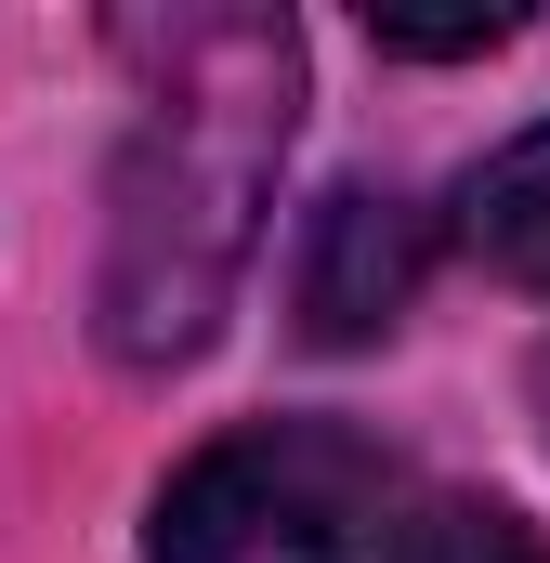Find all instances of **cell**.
<instances>
[{
	"label": "cell",
	"instance_id": "52a82bcc",
	"mask_svg": "<svg viewBox=\"0 0 550 563\" xmlns=\"http://www.w3.org/2000/svg\"><path fill=\"white\" fill-rule=\"evenodd\" d=\"M538 420H550V354H538Z\"/></svg>",
	"mask_w": 550,
	"mask_h": 563
},
{
	"label": "cell",
	"instance_id": "8992f818",
	"mask_svg": "<svg viewBox=\"0 0 550 563\" xmlns=\"http://www.w3.org/2000/svg\"><path fill=\"white\" fill-rule=\"evenodd\" d=\"M367 40L381 53H498L512 13H367Z\"/></svg>",
	"mask_w": 550,
	"mask_h": 563
},
{
	"label": "cell",
	"instance_id": "5b68a950",
	"mask_svg": "<svg viewBox=\"0 0 550 563\" xmlns=\"http://www.w3.org/2000/svg\"><path fill=\"white\" fill-rule=\"evenodd\" d=\"M367 563H550V551H538V525H512L498 498H432V511L394 525Z\"/></svg>",
	"mask_w": 550,
	"mask_h": 563
},
{
	"label": "cell",
	"instance_id": "7a4b0ae2",
	"mask_svg": "<svg viewBox=\"0 0 550 563\" xmlns=\"http://www.w3.org/2000/svg\"><path fill=\"white\" fill-rule=\"evenodd\" d=\"M381 498H394V472H381L367 432L263 420L170 472V498L144 525V563H367Z\"/></svg>",
	"mask_w": 550,
	"mask_h": 563
},
{
	"label": "cell",
	"instance_id": "3957f363",
	"mask_svg": "<svg viewBox=\"0 0 550 563\" xmlns=\"http://www.w3.org/2000/svg\"><path fill=\"white\" fill-rule=\"evenodd\" d=\"M419 263H432V223H419L394 184H341V197H315L301 263H288V314H301V341H328V354L381 341V328L419 301Z\"/></svg>",
	"mask_w": 550,
	"mask_h": 563
},
{
	"label": "cell",
	"instance_id": "6da1fadb",
	"mask_svg": "<svg viewBox=\"0 0 550 563\" xmlns=\"http://www.w3.org/2000/svg\"><path fill=\"white\" fill-rule=\"evenodd\" d=\"M119 53L144 66V119L119 157L92 314L119 367H184L210 354L223 301L263 250V197L301 119V40L275 13H132Z\"/></svg>",
	"mask_w": 550,
	"mask_h": 563
},
{
	"label": "cell",
	"instance_id": "277c9868",
	"mask_svg": "<svg viewBox=\"0 0 550 563\" xmlns=\"http://www.w3.org/2000/svg\"><path fill=\"white\" fill-rule=\"evenodd\" d=\"M459 236L498 263L512 288H550V132L498 144L485 170H472V197H459Z\"/></svg>",
	"mask_w": 550,
	"mask_h": 563
}]
</instances>
